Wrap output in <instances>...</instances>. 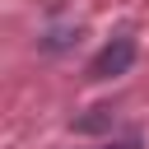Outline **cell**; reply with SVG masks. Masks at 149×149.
<instances>
[{"mask_svg": "<svg viewBox=\"0 0 149 149\" xmlns=\"http://www.w3.org/2000/svg\"><path fill=\"white\" fill-rule=\"evenodd\" d=\"M135 37H112L93 61H88V79H116V74H126L130 65H135Z\"/></svg>", "mask_w": 149, "mask_h": 149, "instance_id": "cell-1", "label": "cell"}, {"mask_svg": "<svg viewBox=\"0 0 149 149\" xmlns=\"http://www.w3.org/2000/svg\"><path fill=\"white\" fill-rule=\"evenodd\" d=\"M102 149H140V135H126V140H112V144H102Z\"/></svg>", "mask_w": 149, "mask_h": 149, "instance_id": "cell-2", "label": "cell"}]
</instances>
